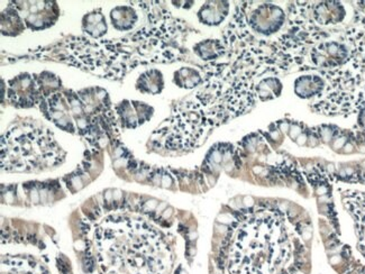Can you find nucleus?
I'll return each mask as SVG.
<instances>
[{"label": "nucleus", "instance_id": "9d476101", "mask_svg": "<svg viewBox=\"0 0 365 274\" xmlns=\"http://www.w3.org/2000/svg\"><path fill=\"white\" fill-rule=\"evenodd\" d=\"M56 9V3H34L25 11L24 21L31 29H46L58 19Z\"/></svg>", "mask_w": 365, "mask_h": 274}, {"label": "nucleus", "instance_id": "f8f14e48", "mask_svg": "<svg viewBox=\"0 0 365 274\" xmlns=\"http://www.w3.org/2000/svg\"><path fill=\"white\" fill-rule=\"evenodd\" d=\"M230 13L228 1H207L201 6L197 16L201 24L207 26H218L225 21Z\"/></svg>", "mask_w": 365, "mask_h": 274}, {"label": "nucleus", "instance_id": "0eeeda50", "mask_svg": "<svg viewBox=\"0 0 365 274\" xmlns=\"http://www.w3.org/2000/svg\"><path fill=\"white\" fill-rule=\"evenodd\" d=\"M310 19L320 29L339 26L347 17L344 4L339 1H319L309 3Z\"/></svg>", "mask_w": 365, "mask_h": 274}, {"label": "nucleus", "instance_id": "2eb2a0df", "mask_svg": "<svg viewBox=\"0 0 365 274\" xmlns=\"http://www.w3.org/2000/svg\"><path fill=\"white\" fill-rule=\"evenodd\" d=\"M282 82L280 78L271 76V77H261L255 85L257 99L259 101H272L280 97L282 93Z\"/></svg>", "mask_w": 365, "mask_h": 274}, {"label": "nucleus", "instance_id": "f3484780", "mask_svg": "<svg viewBox=\"0 0 365 274\" xmlns=\"http://www.w3.org/2000/svg\"><path fill=\"white\" fill-rule=\"evenodd\" d=\"M110 19L115 29L128 31L135 25L138 14L130 6H119L111 11Z\"/></svg>", "mask_w": 365, "mask_h": 274}, {"label": "nucleus", "instance_id": "4468645a", "mask_svg": "<svg viewBox=\"0 0 365 274\" xmlns=\"http://www.w3.org/2000/svg\"><path fill=\"white\" fill-rule=\"evenodd\" d=\"M173 81L178 87L182 89H195L204 83V70L200 71L198 68L183 66L175 72Z\"/></svg>", "mask_w": 365, "mask_h": 274}, {"label": "nucleus", "instance_id": "1a4fd4ad", "mask_svg": "<svg viewBox=\"0 0 365 274\" xmlns=\"http://www.w3.org/2000/svg\"><path fill=\"white\" fill-rule=\"evenodd\" d=\"M116 109L125 128H135L151 118L153 113V109L150 106L138 101H123L117 106Z\"/></svg>", "mask_w": 365, "mask_h": 274}, {"label": "nucleus", "instance_id": "7ed1b4c3", "mask_svg": "<svg viewBox=\"0 0 365 274\" xmlns=\"http://www.w3.org/2000/svg\"><path fill=\"white\" fill-rule=\"evenodd\" d=\"M58 61L110 80H119L138 64H145L135 56L128 40H91L70 37L58 44Z\"/></svg>", "mask_w": 365, "mask_h": 274}, {"label": "nucleus", "instance_id": "39448f33", "mask_svg": "<svg viewBox=\"0 0 365 274\" xmlns=\"http://www.w3.org/2000/svg\"><path fill=\"white\" fill-rule=\"evenodd\" d=\"M41 248L40 253L11 252L3 248L1 253V274H71L69 264L61 255L51 258Z\"/></svg>", "mask_w": 365, "mask_h": 274}, {"label": "nucleus", "instance_id": "9b49d317", "mask_svg": "<svg viewBox=\"0 0 365 274\" xmlns=\"http://www.w3.org/2000/svg\"><path fill=\"white\" fill-rule=\"evenodd\" d=\"M294 95L306 101H317L327 88V81L322 74H304L294 80Z\"/></svg>", "mask_w": 365, "mask_h": 274}, {"label": "nucleus", "instance_id": "f03ea898", "mask_svg": "<svg viewBox=\"0 0 365 274\" xmlns=\"http://www.w3.org/2000/svg\"><path fill=\"white\" fill-rule=\"evenodd\" d=\"M66 153L46 128L23 123L1 137V171L41 173L62 166Z\"/></svg>", "mask_w": 365, "mask_h": 274}, {"label": "nucleus", "instance_id": "ddd939ff", "mask_svg": "<svg viewBox=\"0 0 365 274\" xmlns=\"http://www.w3.org/2000/svg\"><path fill=\"white\" fill-rule=\"evenodd\" d=\"M193 52L201 60L212 64L226 56L227 48H226L225 43L222 41L210 39V40L196 43L193 46Z\"/></svg>", "mask_w": 365, "mask_h": 274}, {"label": "nucleus", "instance_id": "f257e3e1", "mask_svg": "<svg viewBox=\"0 0 365 274\" xmlns=\"http://www.w3.org/2000/svg\"><path fill=\"white\" fill-rule=\"evenodd\" d=\"M110 214L96 222L86 250L91 274H177L175 254L163 230L150 219Z\"/></svg>", "mask_w": 365, "mask_h": 274}, {"label": "nucleus", "instance_id": "a211bd4d", "mask_svg": "<svg viewBox=\"0 0 365 274\" xmlns=\"http://www.w3.org/2000/svg\"><path fill=\"white\" fill-rule=\"evenodd\" d=\"M83 32L87 33L89 36L96 40H98L106 34V19L103 17L101 9H97L83 17Z\"/></svg>", "mask_w": 365, "mask_h": 274}, {"label": "nucleus", "instance_id": "dca6fc26", "mask_svg": "<svg viewBox=\"0 0 365 274\" xmlns=\"http://www.w3.org/2000/svg\"><path fill=\"white\" fill-rule=\"evenodd\" d=\"M163 88H165L163 74L155 68L144 72L138 81V89L140 93H148V95H158L161 93Z\"/></svg>", "mask_w": 365, "mask_h": 274}, {"label": "nucleus", "instance_id": "6e6552de", "mask_svg": "<svg viewBox=\"0 0 365 274\" xmlns=\"http://www.w3.org/2000/svg\"><path fill=\"white\" fill-rule=\"evenodd\" d=\"M341 198L347 213L354 219L357 248L365 255V193L346 190L341 193Z\"/></svg>", "mask_w": 365, "mask_h": 274}, {"label": "nucleus", "instance_id": "6ab92c4d", "mask_svg": "<svg viewBox=\"0 0 365 274\" xmlns=\"http://www.w3.org/2000/svg\"><path fill=\"white\" fill-rule=\"evenodd\" d=\"M357 126L365 132V103L357 111Z\"/></svg>", "mask_w": 365, "mask_h": 274}, {"label": "nucleus", "instance_id": "423d86ee", "mask_svg": "<svg viewBox=\"0 0 365 274\" xmlns=\"http://www.w3.org/2000/svg\"><path fill=\"white\" fill-rule=\"evenodd\" d=\"M40 79V78H38ZM46 97L43 93L41 81L37 83L36 79L29 74H23L16 79L9 81V98L13 105L17 107H32L42 103Z\"/></svg>", "mask_w": 365, "mask_h": 274}, {"label": "nucleus", "instance_id": "20e7f679", "mask_svg": "<svg viewBox=\"0 0 365 274\" xmlns=\"http://www.w3.org/2000/svg\"><path fill=\"white\" fill-rule=\"evenodd\" d=\"M233 19L252 36L272 37L286 29L288 14L272 3H243L237 6Z\"/></svg>", "mask_w": 365, "mask_h": 274}]
</instances>
